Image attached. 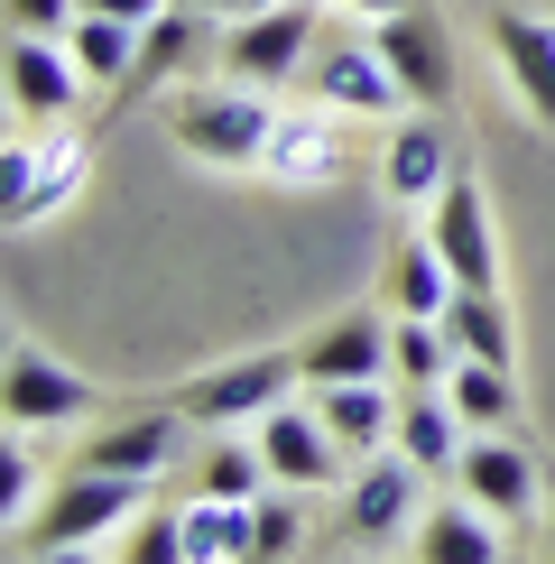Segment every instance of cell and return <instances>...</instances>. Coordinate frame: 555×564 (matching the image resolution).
<instances>
[{"instance_id": "obj_22", "label": "cell", "mask_w": 555, "mask_h": 564, "mask_svg": "<svg viewBox=\"0 0 555 564\" xmlns=\"http://www.w3.org/2000/svg\"><path fill=\"white\" fill-rule=\"evenodd\" d=\"M84 176H92V139H84V130H46L37 176H29V195L10 204V223H46V214H65V204L84 195Z\"/></svg>"}, {"instance_id": "obj_13", "label": "cell", "mask_w": 555, "mask_h": 564, "mask_svg": "<svg viewBox=\"0 0 555 564\" xmlns=\"http://www.w3.org/2000/svg\"><path fill=\"white\" fill-rule=\"evenodd\" d=\"M84 65H75V46L65 37H29V29H10V111L19 121H65V111L84 102Z\"/></svg>"}, {"instance_id": "obj_23", "label": "cell", "mask_w": 555, "mask_h": 564, "mask_svg": "<svg viewBox=\"0 0 555 564\" xmlns=\"http://www.w3.org/2000/svg\"><path fill=\"white\" fill-rule=\"evenodd\" d=\"M185 564H250L260 555V528H250V500H204L185 490Z\"/></svg>"}, {"instance_id": "obj_37", "label": "cell", "mask_w": 555, "mask_h": 564, "mask_svg": "<svg viewBox=\"0 0 555 564\" xmlns=\"http://www.w3.org/2000/svg\"><path fill=\"white\" fill-rule=\"evenodd\" d=\"M546 500H555V481H546Z\"/></svg>"}, {"instance_id": "obj_17", "label": "cell", "mask_w": 555, "mask_h": 564, "mask_svg": "<svg viewBox=\"0 0 555 564\" xmlns=\"http://www.w3.org/2000/svg\"><path fill=\"white\" fill-rule=\"evenodd\" d=\"M454 167H463V158H454V139L435 130V111H416V121H399L380 139V195L389 204H435Z\"/></svg>"}, {"instance_id": "obj_28", "label": "cell", "mask_w": 555, "mask_h": 564, "mask_svg": "<svg viewBox=\"0 0 555 564\" xmlns=\"http://www.w3.org/2000/svg\"><path fill=\"white\" fill-rule=\"evenodd\" d=\"M260 481H269V454H260V435H250V444H214L185 490H204V500H260Z\"/></svg>"}, {"instance_id": "obj_8", "label": "cell", "mask_w": 555, "mask_h": 564, "mask_svg": "<svg viewBox=\"0 0 555 564\" xmlns=\"http://www.w3.org/2000/svg\"><path fill=\"white\" fill-rule=\"evenodd\" d=\"M454 490H472V500L500 509V519H537V509H546V473H537L527 444H509V426H472V435H463Z\"/></svg>"}, {"instance_id": "obj_1", "label": "cell", "mask_w": 555, "mask_h": 564, "mask_svg": "<svg viewBox=\"0 0 555 564\" xmlns=\"http://www.w3.org/2000/svg\"><path fill=\"white\" fill-rule=\"evenodd\" d=\"M269 130H278L269 93L260 84H231V75L204 84V93H185V102H167V139L185 158H204V167H260Z\"/></svg>"}, {"instance_id": "obj_18", "label": "cell", "mask_w": 555, "mask_h": 564, "mask_svg": "<svg viewBox=\"0 0 555 564\" xmlns=\"http://www.w3.org/2000/svg\"><path fill=\"white\" fill-rule=\"evenodd\" d=\"M260 176L278 185H342V130H334V111H278V130H269V149H260Z\"/></svg>"}, {"instance_id": "obj_5", "label": "cell", "mask_w": 555, "mask_h": 564, "mask_svg": "<svg viewBox=\"0 0 555 564\" xmlns=\"http://www.w3.org/2000/svg\"><path fill=\"white\" fill-rule=\"evenodd\" d=\"M306 389V361L296 351H241V361L204 370V380H185V426H260V416L278 408V398Z\"/></svg>"}, {"instance_id": "obj_2", "label": "cell", "mask_w": 555, "mask_h": 564, "mask_svg": "<svg viewBox=\"0 0 555 564\" xmlns=\"http://www.w3.org/2000/svg\"><path fill=\"white\" fill-rule=\"evenodd\" d=\"M149 509V481L130 473H75L46 500L37 528H10V555H84V546H111L121 536V519H139Z\"/></svg>"}, {"instance_id": "obj_21", "label": "cell", "mask_w": 555, "mask_h": 564, "mask_svg": "<svg viewBox=\"0 0 555 564\" xmlns=\"http://www.w3.org/2000/svg\"><path fill=\"white\" fill-rule=\"evenodd\" d=\"M195 37H204V10H185V0H167V10L139 29V65L121 75V93H111V111H130V102H149V93H167L176 84V65L195 56Z\"/></svg>"}, {"instance_id": "obj_27", "label": "cell", "mask_w": 555, "mask_h": 564, "mask_svg": "<svg viewBox=\"0 0 555 564\" xmlns=\"http://www.w3.org/2000/svg\"><path fill=\"white\" fill-rule=\"evenodd\" d=\"M445 398L463 408V426H519V389H509L500 361H472V351H463L454 380H445Z\"/></svg>"}, {"instance_id": "obj_19", "label": "cell", "mask_w": 555, "mask_h": 564, "mask_svg": "<svg viewBox=\"0 0 555 564\" xmlns=\"http://www.w3.org/2000/svg\"><path fill=\"white\" fill-rule=\"evenodd\" d=\"M463 278L445 269V250H435V231H399L389 241V260H380V296H389V315H445Z\"/></svg>"}, {"instance_id": "obj_16", "label": "cell", "mask_w": 555, "mask_h": 564, "mask_svg": "<svg viewBox=\"0 0 555 564\" xmlns=\"http://www.w3.org/2000/svg\"><path fill=\"white\" fill-rule=\"evenodd\" d=\"M176 454H185V408H167V416H111V426L75 454V473H130V481H157Z\"/></svg>"}, {"instance_id": "obj_35", "label": "cell", "mask_w": 555, "mask_h": 564, "mask_svg": "<svg viewBox=\"0 0 555 564\" xmlns=\"http://www.w3.org/2000/svg\"><path fill=\"white\" fill-rule=\"evenodd\" d=\"M185 10H204V19H250V10H269V0H185Z\"/></svg>"}, {"instance_id": "obj_24", "label": "cell", "mask_w": 555, "mask_h": 564, "mask_svg": "<svg viewBox=\"0 0 555 564\" xmlns=\"http://www.w3.org/2000/svg\"><path fill=\"white\" fill-rule=\"evenodd\" d=\"M463 435H472V426H463V408H454L445 389H407V398H399V444H407L416 463H426L435 481H454Z\"/></svg>"}, {"instance_id": "obj_12", "label": "cell", "mask_w": 555, "mask_h": 564, "mask_svg": "<svg viewBox=\"0 0 555 564\" xmlns=\"http://www.w3.org/2000/svg\"><path fill=\"white\" fill-rule=\"evenodd\" d=\"M491 56H500L509 93H519V111H527L537 130H555V19H537V10H491Z\"/></svg>"}, {"instance_id": "obj_3", "label": "cell", "mask_w": 555, "mask_h": 564, "mask_svg": "<svg viewBox=\"0 0 555 564\" xmlns=\"http://www.w3.org/2000/svg\"><path fill=\"white\" fill-rule=\"evenodd\" d=\"M426 463L407 454V444H380V454L352 463V481H342V528L361 536V546H407L416 519H426Z\"/></svg>"}, {"instance_id": "obj_31", "label": "cell", "mask_w": 555, "mask_h": 564, "mask_svg": "<svg viewBox=\"0 0 555 564\" xmlns=\"http://www.w3.org/2000/svg\"><path fill=\"white\" fill-rule=\"evenodd\" d=\"M29 490H37V463H29V426H10V444H0V509H10V519H29Z\"/></svg>"}, {"instance_id": "obj_20", "label": "cell", "mask_w": 555, "mask_h": 564, "mask_svg": "<svg viewBox=\"0 0 555 564\" xmlns=\"http://www.w3.org/2000/svg\"><path fill=\"white\" fill-rule=\"evenodd\" d=\"M315 416L342 435V454H380V444H399V389L389 380H324L315 389Z\"/></svg>"}, {"instance_id": "obj_34", "label": "cell", "mask_w": 555, "mask_h": 564, "mask_svg": "<svg viewBox=\"0 0 555 564\" xmlns=\"http://www.w3.org/2000/svg\"><path fill=\"white\" fill-rule=\"evenodd\" d=\"M84 10H102V19H130V29H149V19L167 10V0H84Z\"/></svg>"}, {"instance_id": "obj_30", "label": "cell", "mask_w": 555, "mask_h": 564, "mask_svg": "<svg viewBox=\"0 0 555 564\" xmlns=\"http://www.w3.org/2000/svg\"><path fill=\"white\" fill-rule=\"evenodd\" d=\"M250 528H260V555H250V564H278V555H296V546H306V519H296L287 481H278L269 500H250Z\"/></svg>"}, {"instance_id": "obj_4", "label": "cell", "mask_w": 555, "mask_h": 564, "mask_svg": "<svg viewBox=\"0 0 555 564\" xmlns=\"http://www.w3.org/2000/svg\"><path fill=\"white\" fill-rule=\"evenodd\" d=\"M315 37H324V19H315V0H269V10H250V19H222V46H214V65L231 84H287V75H306V56H315Z\"/></svg>"}, {"instance_id": "obj_15", "label": "cell", "mask_w": 555, "mask_h": 564, "mask_svg": "<svg viewBox=\"0 0 555 564\" xmlns=\"http://www.w3.org/2000/svg\"><path fill=\"white\" fill-rule=\"evenodd\" d=\"M389 334H399V315H334L324 324V334L296 351V361H306V389H324V380H399V370H389Z\"/></svg>"}, {"instance_id": "obj_14", "label": "cell", "mask_w": 555, "mask_h": 564, "mask_svg": "<svg viewBox=\"0 0 555 564\" xmlns=\"http://www.w3.org/2000/svg\"><path fill=\"white\" fill-rule=\"evenodd\" d=\"M416 564H500L509 536H500V509H481L472 490H454V500H426V519L407 536Z\"/></svg>"}, {"instance_id": "obj_10", "label": "cell", "mask_w": 555, "mask_h": 564, "mask_svg": "<svg viewBox=\"0 0 555 564\" xmlns=\"http://www.w3.org/2000/svg\"><path fill=\"white\" fill-rule=\"evenodd\" d=\"M370 46L389 56V75L407 84L416 111H445V102H454V46H445V19H435L426 0H416V10H389Z\"/></svg>"}, {"instance_id": "obj_7", "label": "cell", "mask_w": 555, "mask_h": 564, "mask_svg": "<svg viewBox=\"0 0 555 564\" xmlns=\"http://www.w3.org/2000/svg\"><path fill=\"white\" fill-rule=\"evenodd\" d=\"M306 93L324 111H361V121H399V111H407V84L389 75V56H380V46H352V37H334V46L315 37Z\"/></svg>"}, {"instance_id": "obj_6", "label": "cell", "mask_w": 555, "mask_h": 564, "mask_svg": "<svg viewBox=\"0 0 555 564\" xmlns=\"http://www.w3.org/2000/svg\"><path fill=\"white\" fill-rule=\"evenodd\" d=\"M0 416L10 426H75V416H102V389L84 380V370H65L56 351L37 343H10V361H0Z\"/></svg>"}, {"instance_id": "obj_32", "label": "cell", "mask_w": 555, "mask_h": 564, "mask_svg": "<svg viewBox=\"0 0 555 564\" xmlns=\"http://www.w3.org/2000/svg\"><path fill=\"white\" fill-rule=\"evenodd\" d=\"M84 19V0H10V29H29V37H65Z\"/></svg>"}, {"instance_id": "obj_36", "label": "cell", "mask_w": 555, "mask_h": 564, "mask_svg": "<svg viewBox=\"0 0 555 564\" xmlns=\"http://www.w3.org/2000/svg\"><path fill=\"white\" fill-rule=\"evenodd\" d=\"M342 10H361V19H389V10H416V0H342Z\"/></svg>"}, {"instance_id": "obj_9", "label": "cell", "mask_w": 555, "mask_h": 564, "mask_svg": "<svg viewBox=\"0 0 555 564\" xmlns=\"http://www.w3.org/2000/svg\"><path fill=\"white\" fill-rule=\"evenodd\" d=\"M250 435H260V454H269V481H287V490H334L342 463H352V454H342V435L315 416V398H306V408H296V398H278Z\"/></svg>"}, {"instance_id": "obj_25", "label": "cell", "mask_w": 555, "mask_h": 564, "mask_svg": "<svg viewBox=\"0 0 555 564\" xmlns=\"http://www.w3.org/2000/svg\"><path fill=\"white\" fill-rule=\"evenodd\" d=\"M445 334H454V351H472V361L519 370V334H509V305H500V288H454V305H445Z\"/></svg>"}, {"instance_id": "obj_11", "label": "cell", "mask_w": 555, "mask_h": 564, "mask_svg": "<svg viewBox=\"0 0 555 564\" xmlns=\"http://www.w3.org/2000/svg\"><path fill=\"white\" fill-rule=\"evenodd\" d=\"M435 250H445V269L463 288H500V241H491V195H481L472 167L445 176V195H435Z\"/></svg>"}, {"instance_id": "obj_29", "label": "cell", "mask_w": 555, "mask_h": 564, "mask_svg": "<svg viewBox=\"0 0 555 564\" xmlns=\"http://www.w3.org/2000/svg\"><path fill=\"white\" fill-rule=\"evenodd\" d=\"M102 555H121V564H185V509H139V528H121Z\"/></svg>"}, {"instance_id": "obj_33", "label": "cell", "mask_w": 555, "mask_h": 564, "mask_svg": "<svg viewBox=\"0 0 555 564\" xmlns=\"http://www.w3.org/2000/svg\"><path fill=\"white\" fill-rule=\"evenodd\" d=\"M37 149H46V139H10V149H0V195H29V176H37Z\"/></svg>"}, {"instance_id": "obj_26", "label": "cell", "mask_w": 555, "mask_h": 564, "mask_svg": "<svg viewBox=\"0 0 555 564\" xmlns=\"http://www.w3.org/2000/svg\"><path fill=\"white\" fill-rule=\"evenodd\" d=\"M65 46H75V65L102 93H121V75L139 65V29H130V19H102V10H84L75 29H65Z\"/></svg>"}]
</instances>
